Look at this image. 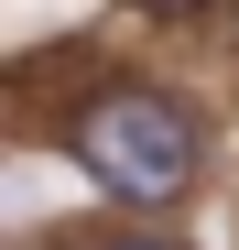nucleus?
I'll list each match as a JSON object with an SVG mask.
<instances>
[{
  "label": "nucleus",
  "mask_w": 239,
  "mask_h": 250,
  "mask_svg": "<svg viewBox=\"0 0 239 250\" xmlns=\"http://www.w3.org/2000/svg\"><path fill=\"white\" fill-rule=\"evenodd\" d=\"M76 163H87L98 196H120V207H174L196 185V163H207V142H196V109L174 87L120 76V87H98L76 109Z\"/></svg>",
  "instance_id": "f257e3e1"
},
{
  "label": "nucleus",
  "mask_w": 239,
  "mask_h": 250,
  "mask_svg": "<svg viewBox=\"0 0 239 250\" xmlns=\"http://www.w3.org/2000/svg\"><path fill=\"white\" fill-rule=\"evenodd\" d=\"M109 250H185V239H152V229H141V239H109Z\"/></svg>",
  "instance_id": "f03ea898"
}]
</instances>
